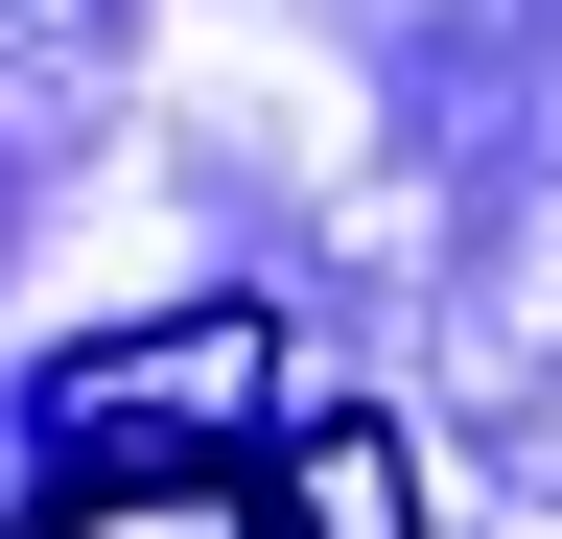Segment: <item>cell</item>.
Returning <instances> with one entry per match:
<instances>
[{"mask_svg": "<svg viewBox=\"0 0 562 539\" xmlns=\"http://www.w3.org/2000/svg\"><path fill=\"white\" fill-rule=\"evenodd\" d=\"M47 539H258V493H211V469H140V493H70Z\"/></svg>", "mask_w": 562, "mask_h": 539, "instance_id": "3957f363", "label": "cell"}, {"mask_svg": "<svg viewBox=\"0 0 562 539\" xmlns=\"http://www.w3.org/2000/svg\"><path fill=\"white\" fill-rule=\"evenodd\" d=\"M258 539H422V469H398V423H351V398H328V423H281V469H258Z\"/></svg>", "mask_w": 562, "mask_h": 539, "instance_id": "7a4b0ae2", "label": "cell"}, {"mask_svg": "<svg viewBox=\"0 0 562 539\" xmlns=\"http://www.w3.org/2000/svg\"><path fill=\"white\" fill-rule=\"evenodd\" d=\"M235 398H258V305H188L165 352H70V375H47V423L94 446V423H235Z\"/></svg>", "mask_w": 562, "mask_h": 539, "instance_id": "6da1fadb", "label": "cell"}]
</instances>
